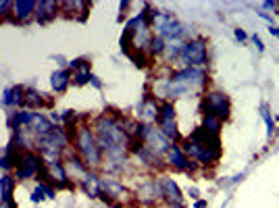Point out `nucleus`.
Instances as JSON below:
<instances>
[{"label":"nucleus","mask_w":279,"mask_h":208,"mask_svg":"<svg viewBox=\"0 0 279 208\" xmlns=\"http://www.w3.org/2000/svg\"><path fill=\"white\" fill-rule=\"evenodd\" d=\"M92 131L98 140V146L102 150L104 158L110 156H121V154H129V137L123 131L121 119L115 117L113 113H104L98 115L92 123Z\"/></svg>","instance_id":"nucleus-1"},{"label":"nucleus","mask_w":279,"mask_h":208,"mask_svg":"<svg viewBox=\"0 0 279 208\" xmlns=\"http://www.w3.org/2000/svg\"><path fill=\"white\" fill-rule=\"evenodd\" d=\"M181 150L198 166H213L221 158V135L208 133L202 127H196L186 140Z\"/></svg>","instance_id":"nucleus-2"},{"label":"nucleus","mask_w":279,"mask_h":208,"mask_svg":"<svg viewBox=\"0 0 279 208\" xmlns=\"http://www.w3.org/2000/svg\"><path fill=\"white\" fill-rule=\"evenodd\" d=\"M150 27L157 32L159 38L165 40V44L169 42H188L192 40V27L181 23L173 13L169 11H155V17H152Z\"/></svg>","instance_id":"nucleus-3"},{"label":"nucleus","mask_w":279,"mask_h":208,"mask_svg":"<svg viewBox=\"0 0 279 208\" xmlns=\"http://www.w3.org/2000/svg\"><path fill=\"white\" fill-rule=\"evenodd\" d=\"M73 144H75V154L86 162L92 171L98 169V166H102L104 154H102V150L98 146V140H96V135H94L90 125H79Z\"/></svg>","instance_id":"nucleus-4"},{"label":"nucleus","mask_w":279,"mask_h":208,"mask_svg":"<svg viewBox=\"0 0 279 208\" xmlns=\"http://www.w3.org/2000/svg\"><path fill=\"white\" fill-rule=\"evenodd\" d=\"M69 135L65 131L63 125H54V129L46 135H42L36 140V146L40 150V156L42 160H54V158H61L63 152L69 148Z\"/></svg>","instance_id":"nucleus-5"},{"label":"nucleus","mask_w":279,"mask_h":208,"mask_svg":"<svg viewBox=\"0 0 279 208\" xmlns=\"http://www.w3.org/2000/svg\"><path fill=\"white\" fill-rule=\"evenodd\" d=\"M206 63H208V46H206V40H202V38H192V40H188L186 44H184V48H181L177 65L204 69Z\"/></svg>","instance_id":"nucleus-6"},{"label":"nucleus","mask_w":279,"mask_h":208,"mask_svg":"<svg viewBox=\"0 0 279 208\" xmlns=\"http://www.w3.org/2000/svg\"><path fill=\"white\" fill-rule=\"evenodd\" d=\"M202 115L217 117L221 121H225L231 115V100L225 92L221 90H208L202 96Z\"/></svg>","instance_id":"nucleus-7"},{"label":"nucleus","mask_w":279,"mask_h":208,"mask_svg":"<svg viewBox=\"0 0 279 208\" xmlns=\"http://www.w3.org/2000/svg\"><path fill=\"white\" fill-rule=\"evenodd\" d=\"M171 77L184 83L192 96H200L206 88V83H208L206 69H198V67H181V69H177V71L171 73Z\"/></svg>","instance_id":"nucleus-8"},{"label":"nucleus","mask_w":279,"mask_h":208,"mask_svg":"<svg viewBox=\"0 0 279 208\" xmlns=\"http://www.w3.org/2000/svg\"><path fill=\"white\" fill-rule=\"evenodd\" d=\"M157 127L171 144H177L181 140V133H179V127H177V110H175L173 102H161Z\"/></svg>","instance_id":"nucleus-9"},{"label":"nucleus","mask_w":279,"mask_h":208,"mask_svg":"<svg viewBox=\"0 0 279 208\" xmlns=\"http://www.w3.org/2000/svg\"><path fill=\"white\" fill-rule=\"evenodd\" d=\"M137 140L142 142L150 152H155L157 156H165L167 152H169V148L173 146L159 131V127H155V125H142V127H140V131H137Z\"/></svg>","instance_id":"nucleus-10"},{"label":"nucleus","mask_w":279,"mask_h":208,"mask_svg":"<svg viewBox=\"0 0 279 208\" xmlns=\"http://www.w3.org/2000/svg\"><path fill=\"white\" fill-rule=\"evenodd\" d=\"M133 196L142 206H159V202H163L161 177H148L144 181H140L133 189Z\"/></svg>","instance_id":"nucleus-11"},{"label":"nucleus","mask_w":279,"mask_h":208,"mask_svg":"<svg viewBox=\"0 0 279 208\" xmlns=\"http://www.w3.org/2000/svg\"><path fill=\"white\" fill-rule=\"evenodd\" d=\"M42 166H44V160H42L40 154H36L34 150L23 152L17 166H15V179L17 181H27V179L36 177L42 171Z\"/></svg>","instance_id":"nucleus-12"},{"label":"nucleus","mask_w":279,"mask_h":208,"mask_svg":"<svg viewBox=\"0 0 279 208\" xmlns=\"http://www.w3.org/2000/svg\"><path fill=\"white\" fill-rule=\"evenodd\" d=\"M129 196L127 187H125L117 177L108 175V177H102V200L106 204H110L113 208H121V204H117V200H125Z\"/></svg>","instance_id":"nucleus-13"},{"label":"nucleus","mask_w":279,"mask_h":208,"mask_svg":"<svg viewBox=\"0 0 279 208\" xmlns=\"http://www.w3.org/2000/svg\"><path fill=\"white\" fill-rule=\"evenodd\" d=\"M159 110L161 104L157 102V98L152 94H146L135 106V119L142 125H155L159 121Z\"/></svg>","instance_id":"nucleus-14"},{"label":"nucleus","mask_w":279,"mask_h":208,"mask_svg":"<svg viewBox=\"0 0 279 208\" xmlns=\"http://www.w3.org/2000/svg\"><path fill=\"white\" fill-rule=\"evenodd\" d=\"M161 185H163V202L167 204V208H186L184 193H181V189L173 177L163 175Z\"/></svg>","instance_id":"nucleus-15"},{"label":"nucleus","mask_w":279,"mask_h":208,"mask_svg":"<svg viewBox=\"0 0 279 208\" xmlns=\"http://www.w3.org/2000/svg\"><path fill=\"white\" fill-rule=\"evenodd\" d=\"M165 156H167V164L173 166V169H177V171H196L198 169V164L181 150L179 144H173Z\"/></svg>","instance_id":"nucleus-16"},{"label":"nucleus","mask_w":279,"mask_h":208,"mask_svg":"<svg viewBox=\"0 0 279 208\" xmlns=\"http://www.w3.org/2000/svg\"><path fill=\"white\" fill-rule=\"evenodd\" d=\"M44 164H46V169H48L50 181L59 183V187H73V185H71V181H69V175H67V169H65L63 158L44 160Z\"/></svg>","instance_id":"nucleus-17"},{"label":"nucleus","mask_w":279,"mask_h":208,"mask_svg":"<svg viewBox=\"0 0 279 208\" xmlns=\"http://www.w3.org/2000/svg\"><path fill=\"white\" fill-rule=\"evenodd\" d=\"M79 187L83 189V193H86L88 198L96 200V198H100L102 196V177H98L94 171H90L83 179H79Z\"/></svg>","instance_id":"nucleus-18"},{"label":"nucleus","mask_w":279,"mask_h":208,"mask_svg":"<svg viewBox=\"0 0 279 208\" xmlns=\"http://www.w3.org/2000/svg\"><path fill=\"white\" fill-rule=\"evenodd\" d=\"M65 169H67V175H69V177H73V181H79V179H83V177H86V175L92 171L90 166L83 162L77 154H69V156H67Z\"/></svg>","instance_id":"nucleus-19"},{"label":"nucleus","mask_w":279,"mask_h":208,"mask_svg":"<svg viewBox=\"0 0 279 208\" xmlns=\"http://www.w3.org/2000/svg\"><path fill=\"white\" fill-rule=\"evenodd\" d=\"M61 11V3H54V0H40L36 7V19L38 23H48L59 15Z\"/></svg>","instance_id":"nucleus-20"},{"label":"nucleus","mask_w":279,"mask_h":208,"mask_svg":"<svg viewBox=\"0 0 279 208\" xmlns=\"http://www.w3.org/2000/svg\"><path fill=\"white\" fill-rule=\"evenodd\" d=\"M36 0H15L13 3V15H15L17 21H27L36 15Z\"/></svg>","instance_id":"nucleus-21"},{"label":"nucleus","mask_w":279,"mask_h":208,"mask_svg":"<svg viewBox=\"0 0 279 208\" xmlns=\"http://www.w3.org/2000/svg\"><path fill=\"white\" fill-rule=\"evenodd\" d=\"M54 129V123L50 121V117L42 115V113H34V119H32V125H30V131L36 135V140L42 135H46Z\"/></svg>","instance_id":"nucleus-22"},{"label":"nucleus","mask_w":279,"mask_h":208,"mask_svg":"<svg viewBox=\"0 0 279 208\" xmlns=\"http://www.w3.org/2000/svg\"><path fill=\"white\" fill-rule=\"evenodd\" d=\"M71 81H73V73L69 71V69H57V71L50 75V86L57 94H63Z\"/></svg>","instance_id":"nucleus-23"},{"label":"nucleus","mask_w":279,"mask_h":208,"mask_svg":"<svg viewBox=\"0 0 279 208\" xmlns=\"http://www.w3.org/2000/svg\"><path fill=\"white\" fill-rule=\"evenodd\" d=\"M32 119H34V113H32V110H25V108H23V110H17V113H11L7 125H9V129L19 131V129H23V127H30V125H32Z\"/></svg>","instance_id":"nucleus-24"},{"label":"nucleus","mask_w":279,"mask_h":208,"mask_svg":"<svg viewBox=\"0 0 279 208\" xmlns=\"http://www.w3.org/2000/svg\"><path fill=\"white\" fill-rule=\"evenodd\" d=\"M54 198H57V187H52L50 183H44V181H40L32 191V202L34 204L44 202V200H54Z\"/></svg>","instance_id":"nucleus-25"},{"label":"nucleus","mask_w":279,"mask_h":208,"mask_svg":"<svg viewBox=\"0 0 279 208\" xmlns=\"http://www.w3.org/2000/svg\"><path fill=\"white\" fill-rule=\"evenodd\" d=\"M23 94H25V88L23 86L7 88L3 92V104L5 106H21L23 104Z\"/></svg>","instance_id":"nucleus-26"},{"label":"nucleus","mask_w":279,"mask_h":208,"mask_svg":"<svg viewBox=\"0 0 279 208\" xmlns=\"http://www.w3.org/2000/svg\"><path fill=\"white\" fill-rule=\"evenodd\" d=\"M15 183H17V179L13 177L11 173H5L3 177H0V202H11L13 200Z\"/></svg>","instance_id":"nucleus-27"},{"label":"nucleus","mask_w":279,"mask_h":208,"mask_svg":"<svg viewBox=\"0 0 279 208\" xmlns=\"http://www.w3.org/2000/svg\"><path fill=\"white\" fill-rule=\"evenodd\" d=\"M44 94L38 92L36 88H25V94H23V104L25 110H30V108H40V106H44Z\"/></svg>","instance_id":"nucleus-28"},{"label":"nucleus","mask_w":279,"mask_h":208,"mask_svg":"<svg viewBox=\"0 0 279 208\" xmlns=\"http://www.w3.org/2000/svg\"><path fill=\"white\" fill-rule=\"evenodd\" d=\"M184 44H186V42H169V44L165 46V54H163V57L167 59V63H177Z\"/></svg>","instance_id":"nucleus-29"},{"label":"nucleus","mask_w":279,"mask_h":208,"mask_svg":"<svg viewBox=\"0 0 279 208\" xmlns=\"http://www.w3.org/2000/svg\"><path fill=\"white\" fill-rule=\"evenodd\" d=\"M202 129H206L208 133H215V135H221V129H223V121L217 119V117H208V115H202Z\"/></svg>","instance_id":"nucleus-30"},{"label":"nucleus","mask_w":279,"mask_h":208,"mask_svg":"<svg viewBox=\"0 0 279 208\" xmlns=\"http://www.w3.org/2000/svg\"><path fill=\"white\" fill-rule=\"evenodd\" d=\"M165 46H167L165 40L155 36V38H152V42H150V46H148V54H150V57H163V54H165Z\"/></svg>","instance_id":"nucleus-31"},{"label":"nucleus","mask_w":279,"mask_h":208,"mask_svg":"<svg viewBox=\"0 0 279 208\" xmlns=\"http://www.w3.org/2000/svg\"><path fill=\"white\" fill-rule=\"evenodd\" d=\"M262 119H264V123H267V135H269V137H273L275 123H273V117H271V113H269L267 108H262Z\"/></svg>","instance_id":"nucleus-32"},{"label":"nucleus","mask_w":279,"mask_h":208,"mask_svg":"<svg viewBox=\"0 0 279 208\" xmlns=\"http://www.w3.org/2000/svg\"><path fill=\"white\" fill-rule=\"evenodd\" d=\"M13 11V3L11 0H0V17H7Z\"/></svg>","instance_id":"nucleus-33"},{"label":"nucleus","mask_w":279,"mask_h":208,"mask_svg":"<svg viewBox=\"0 0 279 208\" xmlns=\"http://www.w3.org/2000/svg\"><path fill=\"white\" fill-rule=\"evenodd\" d=\"M233 36H235V40H238V42H246L248 40V34L244 30H240V27H235V30H233Z\"/></svg>","instance_id":"nucleus-34"},{"label":"nucleus","mask_w":279,"mask_h":208,"mask_svg":"<svg viewBox=\"0 0 279 208\" xmlns=\"http://www.w3.org/2000/svg\"><path fill=\"white\" fill-rule=\"evenodd\" d=\"M188 196H190L194 202L200 200V189H198V187H194V185H192V187H188Z\"/></svg>","instance_id":"nucleus-35"},{"label":"nucleus","mask_w":279,"mask_h":208,"mask_svg":"<svg viewBox=\"0 0 279 208\" xmlns=\"http://www.w3.org/2000/svg\"><path fill=\"white\" fill-rule=\"evenodd\" d=\"M252 44L256 46V50H258V52H264V44H262V40H260V36H258V34H254V36H252Z\"/></svg>","instance_id":"nucleus-36"},{"label":"nucleus","mask_w":279,"mask_h":208,"mask_svg":"<svg viewBox=\"0 0 279 208\" xmlns=\"http://www.w3.org/2000/svg\"><path fill=\"white\" fill-rule=\"evenodd\" d=\"M90 83H92V86H94L96 90H102V81H100V77H96L94 73L90 75Z\"/></svg>","instance_id":"nucleus-37"},{"label":"nucleus","mask_w":279,"mask_h":208,"mask_svg":"<svg viewBox=\"0 0 279 208\" xmlns=\"http://www.w3.org/2000/svg\"><path fill=\"white\" fill-rule=\"evenodd\" d=\"M279 5L277 3H273V0H264V3H262V9H267V11H275Z\"/></svg>","instance_id":"nucleus-38"},{"label":"nucleus","mask_w":279,"mask_h":208,"mask_svg":"<svg viewBox=\"0 0 279 208\" xmlns=\"http://www.w3.org/2000/svg\"><path fill=\"white\" fill-rule=\"evenodd\" d=\"M194 208H208V202L206 200H196V202H194Z\"/></svg>","instance_id":"nucleus-39"},{"label":"nucleus","mask_w":279,"mask_h":208,"mask_svg":"<svg viewBox=\"0 0 279 208\" xmlns=\"http://www.w3.org/2000/svg\"><path fill=\"white\" fill-rule=\"evenodd\" d=\"M269 34H271V36H275V38L279 40V27H275V25H271V27H269Z\"/></svg>","instance_id":"nucleus-40"},{"label":"nucleus","mask_w":279,"mask_h":208,"mask_svg":"<svg viewBox=\"0 0 279 208\" xmlns=\"http://www.w3.org/2000/svg\"><path fill=\"white\" fill-rule=\"evenodd\" d=\"M258 15H260V17H262V19H264V21H269V23H271V25H273V17H271V15H269V13H258Z\"/></svg>","instance_id":"nucleus-41"},{"label":"nucleus","mask_w":279,"mask_h":208,"mask_svg":"<svg viewBox=\"0 0 279 208\" xmlns=\"http://www.w3.org/2000/svg\"><path fill=\"white\" fill-rule=\"evenodd\" d=\"M142 208H163V206H142Z\"/></svg>","instance_id":"nucleus-42"}]
</instances>
